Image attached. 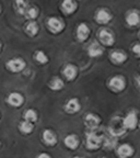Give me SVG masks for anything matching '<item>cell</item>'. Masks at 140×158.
<instances>
[{
    "mask_svg": "<svg viewBox=\"0 0 140 158\" xmlns=\"http://www.w3.org/2000/svg\"><path fill=\"white\" fill-rule=\"evenodd\" d=\"M112 59H113L115 63L119 64V63H123L126 59V55L122 52H114L113 54H112Z\"/></svg>",
    "mask_w": 140,
    "mask_h": 158,
    "instance_id": "ac0fdd59",
    "label": "cell"
},
{
    "mask_svg": "<svg viewBox=\"0 0 140 158\" xmlns=\"http://www.w3.org/2000/svg\"><path fill=\"white\" fill-rule=\"evenodd\" d=\"M134 51H135L136 54L139 55V45H136V46L134 47Z\"/></svg>",
    "mask_w": 140,
    "mask_h": 158,
    "instance_id": "4316f807",
    "label": "cell"
},
{
    "mask_svg": "<svg viewBox=\"0 0 140 158\" xmlns=\"http://www.w3.org/2000/svg\"><path fill=\"white\" fill-rule=\"evenodd\" d=\"M89 54L92 57L98 56V55L102 54V48L100 47V45H98V43H93L91 46L89 47Z\"/></svg>",
    "mask_w": 140,
    "mask_h": 158,
    "instance_id": "9a60e30c",
    "label": "cell"
},
{
    "mask_svg": "<svg viewBox=\"0 0 140 158\" xmlns=\"http://www.w3.org/2000/svg\"><path fill=\"white\" fill-rule=\"evenodd\" d=\"M26 32L29 33L30 35H35L37 32V24L34 22H31L27 24L26 27Z\"/></svg>",
    "mask_w": 140,
    "mask_h": 158,
    "instance_id": "603a6c76",
    "label": "cell"
},
{
    "mask_svg": "<svg viewBox=\"0 0 140 158\" xmlns=\"http://www.w3.org/2000/svg\"><path fill=\"white\" fill-rule=\"evenodd\" d=\"M117 153H118V155L121 156L122 158L129 157V156L133 154V148H131L129 145H127V144H124V145L119 146Z\"/></svg>",
    "mask_w": 140,
    "mask_h": 158,
    "instance_id": "5b68a950",
    "label": "cell"
},
{
    "mask_svg": "<svg viewBox=\"0 0 140 158\" xmlns=\"http://www.w3.org/2000/svg\"><path fill=\"white\" fill-rule=\"evenodd\" d=\"M74 158H81V157H74Z\"/></svg>",
    "mask_w": 140,
    "mask_h": 158,
    "instance_id": "f1b7e54d",
    "label": "cell"
},
{
    "mask_svg": "<svg viewBox=\"0 0 140 158\" xmlns=\"http://www.w3.org/2000/svg\"><path fill=\"white\" fill-rule=\"evenodd\" d=\"M111 87L116 90V91H121L123 90L124 87H125V81H124V78L123 77H114L113 79L111 80Z\"/></svg>",
    "mask_w": 140,
    "mask_h": 158,
    "instance_id": "7a4b0ae2",
    "label": "cell"
},
{
    "mask_svg": "<svg viewBox=\"0 0 140 158\" xmlns=\"http://www.w3.org/2000/svg\"><path fill=\"white\" fill-rule=\"evenodd\" d=\"M20 128H21V131L24 132V133H31L33 130V125L30 123V122H22Z\"/></svg>",
    "mask_w": 140,
    "mask_h": 158,
    "instance_id": "7402d4cb",
    "label": "cell"
},
{
    "mask_svg": "<svg viewBox=\"0 0 140 158\" xmlns=\"http://www.w3.org/2000/svg\"><path fill=\"white\" fill-rule=\"evenodd\" d=\"M66 109H67V111L70 112V113H74V112H77L79 109H80V106H79V102L77 101L76 99H72V100L68 101Z\"/></svg>",
    "mask_w": 140,
    "mask_h": 158,
    "instance_id": "4fadbf2b",
    "label": "cell"
},
{
    "mask_svg": "<svg viewBox=\"0 0 140 158\" xmlns=\"http://www.w3.org/2000/svg\"><path fill=\"white\" fill-rule=\"evenodd\" d=\"M8 68L11 69L12 72H20V70H22L24 68V62H23L22 59H11L9 63H8Z\"/></svg>",
    "mask_w": 140,
    "mask_h": 158,
    "instance_id": "6da1fadb",
    "label": "cell"
},
{
    "mask_svg": "<svg viewBox=\"0 0 140 158\" xmlns=\"http://www.w3.org/2000/svg\"><path fill=\"white\" fill-rule=\"evenodd\" d=\"M65 144H66V146L69 148H76L79 144V141L74 135H69V136H67L66 139H65Z\"/></svg>",
    "mask_w": 140,
    "mask_h": 158,
    "instance_id": "7c38bea8",
    "label": "cell"
},
{
    "mask_svg": "<svg viewBox=\"0 0 140 158\" xmlns=\"http://www.w3.org/2000/svg\"><path fill=\"white\" fill-rule=\"evenodd\" d=\"M17 7H18V10H19L20 13H24L25 12V9H26V3L24 1H17Z\"/></svg>",
    "mask_w": 140,
    "mask_h": 158,
    "instance_id": "cb8c5ba5",
    "label": "cell"
},
{
    "mask_svg": "<svg viewBox=\"0 0 140 158\" xmlns=\"http://www.w3.org/2000/svg\"><path fill=\"white\" fill-rule=\"evenodd\" d=\"M25 118H26V122H35L36 121V113L33 110H29V111L25 112Z\"/></svg>",
    "mask_w": 140,
    "mask_h": 158,
    "instance_id": "44dd1931",
    "label": "cell"
},
{
    "mask_svg": "<svg viewBox=\"0 0 140 158\" xmlns=\"http://www.w3.org/2000/svg\"><path fill=\"white\" fill-rule=\"evenodd\" d=\"M38 158H50V157H49L47 154H41V155L38 156Z\"/></svg>",
    "mask_w": 140,
    "mask_h": 158,
    "instance_id": "83f0119b",
    "label": "cell"
},
{
    "mask_svg": "<svg viewBox=\"0 0 140 158\" xmlns=\"http://www.w3.org/2000/svg\"><path fill=\"white\" fill-rule=\"evenodd\" d=\"M36 59L38 60L39 63H42V64H45V63L47 62V57H46V55L44 54L43 52H37V54H36Z\"/></svg>",
    "mask_w": 140,
    "mask_h": 158,
    "instance_id": "d4e9b609",
    "label": "cell"
},
{
    "mask_svg": "<svg viewBox=\"0 0 140 158\" xmlns=\"http://www.w3.org/2000/svg\"><path fill=\"white\" fill-rule=\"evenodd\" d=\"M27 15L33 19V18H35L37 15V10L35 9V8H31V9H29V11H27Z\"/></svg>",
    "mask_w": 140,
    "mask_h": 158,
    "instance_id": "484cf974",
    "label": "cell"
},
{
    "mask_svg": "<svg viewBox=\"0 0 140 158\" xmlns=\"http://www.w3.org/2000/svg\"><path fill=\"white\" fill-rule=\"evenodd\" d=\"M96 19L100 23H107L111 19V15L105 10H100L98 12V15H96Z\"/></svg>",
    "mask_w": 140,
    "mask_h": 158,
    "instance_id": "30bf717a",
    "label": "cell"
},
{
    "mask_svg": "<svg viewBox=\"0 0 140 158\" xmlns=\"http://www.w3.org/2000/svg\"><path fill=\"white\" fill-rule=\"evenodd\" d=\"M100 39H101L102 43H104L105 45H112V43H113V41H114L113 35L108 32V31H106V30L101 31V33H100Z\"/></svg>",
    "mask_w": 140,
    "mask_h": 158,
    "instance_id": "8992f818",
    "label": "cell"
},
{
    "mask_svg": "<svg viewBox=\"0 0 140 158\" xmlns=\"http://www.w3.org/2000/svg\"><path fill=\"white\" fill-rule=\"evenodd\" d=\"M64 74H65V76H66L67 78L69 79V80H70V79H74V77H76V75H77L76 67L72 66V65H68V66L65 68Z\"/></svg>",
    "mask_w": 140,
    "mask_h": 158,
    "instance_id": "5bb4252c",
    "label": "cell"
},
{
    "mask_svg": "<svg viewBox=\"0 0 140 158\" xmlns=\"http://www.w3.org/2000/svg\"><path fill=\"white\" fill-rule=\"evenodd\" d=\"M137 124V116L135 113H129L124 120V126L127 128H134Z\"/></svg>",
    "mask_w": 140,
    "mask_h": 158,
    "instance_id": "3957f363",
    "label": "cell"
},
{
    "mask_svg": "<svg viewBox=\"0 0 140 158\" xmlns=\"http://www.w3.org/2000/svg\"><path fill=\"white\" fill-rule=\"evenodd\" d=\"M44 141L46 142L48 145H54L56 143V137H55L54 133L50 131H45L44 132Z\"/></svg>",
    "mask_w": 140,
    "mask_h": 158,
    "instance_id": "2e32d148",
    "label": "cell"
},
{
    "mask_svg": "<svg viewBox=\"0 0 140 158\" xmlns=\"http://www.w3.org/2000/svg\"><path fill=\"white\" fill-rule=\"evenodd\" d=\"M127 22L129 25H137L138 22H139V15L138 13L133 12L127 17Z\"/></svg>",
    "mask_w": 140,
    "mask_h": 158,
    "instance_id": "d6986e66",
    "label": "cell"
},
{
    "mask_svg": "<svg viewBox=\"0 0 140 158\" xmlns=\"http://www.w3.org/2000/svg\"><path fill=\"white\" fill-rule=\"evenodd\" d=\"M8 101H9V103L11 104V106H19L20 104H21L23 102V98L21 97V94L13 92V94H11L9 96V99H8Z\"/></svg>",
    "mask_w": 140,
    "mask_h": 158,
    "instance_id": "52a82bcc",
    "label": "cell"
},
{
    "mask_svg": "<svg viewBox=\"0 0 140 158\" xmlns=\"http://www.w3.org/2000/svg\"><path fill=\"white\" fill-rule=\"evenodd\" d=\"M98 145H100V138L96 135H94V134H90L88 136V139H86V146L89 148L93 149V148L98 147Z\"/></svg>",
    "mask_w": 140,
    "mask_h": 158,
    "instance_id": "ba28073f",
    "label": "cell"
},
{
    "mask_svg": "<svg viewBox=\"0 0 140 158\" xmlns=\"http://www.w3.org/2000/svg\"><path fill=\"white\" fill-rule=\"evenodd\" d=\"M89 27H86L84 23H81L78 27V39L81 40V41H84L86 39H88L89 36Z\"/></svg>",
    "mask_w": 140,
    "mask_h": 158,
    "instance_id": "9c48e42d",
    "label": "cell"
},
{
    "mask_svg": "<svg viewBox=\"0 0 140 158\" xmlns=\"http://www.w3.org/2000/svg\"><path fill=\"white\" fill-rule=\"evenodd\" d=\"M62 86H64V82L59 78H54L52 80V82H50V87H52V89H54V90H59V89L62 88Z\"/></svg>",
    "mask_w": 140,
    "mask_h": 158,
    "instance_id": "ffe728a7",
    "label": "cell"
},
{
    "mask_svg": "<svg viewBox=\"0 0 140 158\" xmlns=\"http://www.w3.org/2000/svg\"><path fill=\"white\" fill-rule=\"evenodd\" d=\"M62 9H64V11L66 13H71L76 9V5L70 0H67V1H64V3H62Z\"/></svg>",
    "mask_w": 140,
    "mask_h": 158,
    "instance_id": "e0dca14e",
    "label": "cell"
},
{
    "mask_svg": "<svg viewBox=\"0 0 140 158\" xmlns=\"http://www.w3.org/2000/svg\"><path fill=\"white\" fill-rule=\"evenodd\" d=\"M98 122H100V118H98V116L93 115V114H88V116L86 118V125L89 126V127H95V126H98Z\"/></svg>",
    "mask_w": 140,
    "mask_h": 158,
    "instance_id": "8fae6325",
    "label": "cell"
},
{
    "mask_svg": "<svg viewBox=\"0 0 140 158\" xmlns=\"http://www.w3.org/2000/svg\"><path fill=\"white\" fill-rule=\"evenodd\" d=\"M48 27L50 29V31H53V32H59V31L62 30V23L58 19H56V18H52L48 21Z\"/></svg>",
    "mask_w": 140,
    "mask_h": 158,
    "instance_id": "277c9868",
    "label": "cell"
}]
</instances>
